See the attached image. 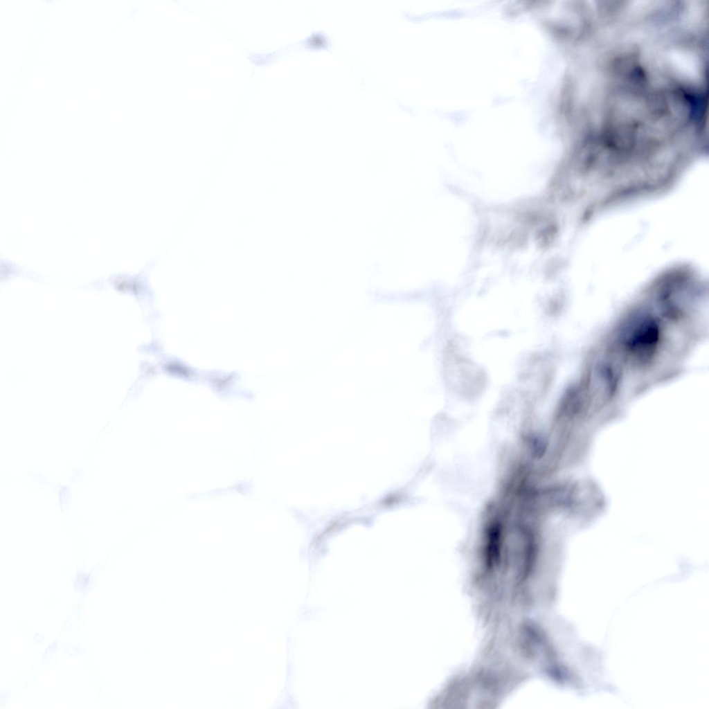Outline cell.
Listing matches in <instances>:
<instances>
[{
	"mask_svg": "<svg viewBox=\"0 0 709 709\" xmlns=\"http://www.w3.org/2000/svg\"><path fill=\"white\" fill-rule=\"evenodd\" d=\"M661 335L658 321L648 314H639L631 317L623 326L620 343L627 354L644 361L657 350Z\"/></svg>",
	"mask_w": 709,
	"mask_h": 709,
	"instance_id": "obj_1",
	"label": "cell"
}]
</instances>
